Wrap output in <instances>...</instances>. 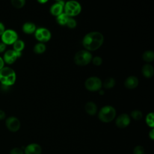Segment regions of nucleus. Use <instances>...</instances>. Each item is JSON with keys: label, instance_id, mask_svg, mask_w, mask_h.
<instances>
[{"label": "nucleus", "instance_id": "nucleus-1", "mask_svg": "<svg viewBox=\"0 0 154 154\" xmlns=\"http://www.w3.org/2000/svg\"><path fill=\"white\" fill-rule=\"evenodd\" d=\"M104 37L98 31H91L86 34L82 38V43L85 50L90 52L99 49L103 43Z\"/></svg>", "mask_w": 154, "mask_h": 154}, {"label": "nucleus", "instance_id": "nucleus-2", "mask_svg": "<svg viewBox=\"0 0 154 154\" xmlns=\"http://www.w3.org/2000/svg\"><path fill=\"white\" fill-rule=\"evenodd\" d=\"M16 80L15 71L10 67H4L0 70L1 84L10 87L13 85Z\"/></svg>", "mask_w": 154, "mask_h": 154}, {"label": "nucleus", "instance_id": "nucleus-3", "mask_svg": "<svg viewBox=\"0 0 154 154\" xmlns=\"http://www.w3.org/2000/svg\"><path fill=\"white\" fill-rule=\"evenodd\" d=\"M116 116V109L111 105L103 106L98 113L99 119L104 123H109L112 121Z\"/></svg>", "mask_w": 154, "mask_h": 154}, {"label": "nucleus", "instance_id": "nucleus-4", "mask_svg": "<svg viewBox=\"0 0 154 154\" xmlns=\"http://www.w3.org/2000/svg\"><path fill=\"white\" fill-rule=\"evenodd\" d=\"M93 56L91 52L87 50L83 49L78 51L73 58L75 63L79 66H85L91 62Z\"/></svg>", "mask_w": 154, "mask_h": 154}, {"label": "nucleus", "instance_id": "nucleus-5", "mask_svg": "<svg viewBox=\"0 0 154 154\" xmlns=\"http://www.w3.org/2000/svg\"><path fill=\"white\" fill-rule=\"evenodd\" d=\"M82 10L81 5L75 0H69L65 2L64 13L69 17H74L78 15Z\"/></svg>", "mask_w": 154, "mask_h": 154}, {"label": "nucleus", "instance_id": "nucleus-6", "mask_svg": "<svg viewBox=\"0 0 154 154\" xmlns=\"http://www.w3.org/2000/svg\"><path fill=\"white\" fill-rule=\"evenodd\" d=\"M84 85L85 88L90 91H97L101 89L102 82L97 76H91L85 80Z\"/></svg>", "mask_w": 154, "mask_h": 154}, {"label": "nucleus", "instance_id": "nucleus-7", "mask_svg": "<svg viewBox=\"0 0 154 154\" xmlns=\"http://www.w3.org/2000/svg\"><path fill=\"white\" fill-rule=\"evenodd\" d=\"M1 37L2 42L6 45H13L18 39V34L16 31L8 29L5 30Z\"/></svg>", "mask_w": 154, "mask_h": 154}, {"label": "nucleus", "instance_id": "nucleus-8", "mask_svg": "<svg viewBox=\"0 0 154 154\" xmlns=\"http://www.w3.org/2000/svg\"><path fill=\"white\" fill-rule=\"evenodd\" d=\"M34 34L35 38L40 43H46L51 38V31L44 27H40L36 29Z\"/></svg>", "mask_w": 154, "mask_h": 154}, {"label": "nucleus", "instance_id": "nucleus-9", "mask_svg": "<svg viewBox=\"0 0 154 154\" xmlns=\"http://www.w3.org/2000/svg\"><path fill=\"white\" fill-rule=\"evenodd\" d=\"M5 125L10 131L16 132L20 128V122L17 117H9L6 119Z\"/></svg>", "mask_w": 154, "mask_h": 154}, {"label": "nucleus", "instance_id": "nucleus-10", "mask_svg": "<svg viewBox=\"0 0 154 154\" xmlns=\"http://www.w3.org/2000/svg\"><path fill=\"white\" fill-rule=\"evenodd\" d=\"M131 123V119L128 114L123 113L120 114L116 120V126L121 129L125 128L129 125Z\"/></svg>", "mask_w": 154, "mask_h": 154}, {"label": "nucleus", "instance_id": "nucleus-11", "mask_svg": "<svg viewBox=\"0 0 154 154\" xmlns=\"http://www.w3.org/2000/svg\"><path fill=\"white\" fill-rule=\"evenodd\" d=\"M65 5V2L63 0L57 1L51 5L50 8V13L52 15L54 16H57L63 13L64 7Z\"/></svg>", "mask_w": 154, "mask_h": 154}, {"label": "nucleus", "instance_id": "nucleus-12", "mask_svg": "<svg viewBox=\"0 0 154 154\" xmlns=\"http://www.w3.org/2000/svg\"><path fill=\"white\" fill-rule=\"evenodd\" d=\"M2 58L4 63L8 64H12L16 61L17 58H18L17 56L16 52L14 50L10 49L5 52Z\"/></svg>", "mask_w": 154, "mask_h": 154}, {"label": "nucleus", "instance_id": "nucleus-13", "mask_svg": "<svg viewBox=\"0 0 154 154\" xmlns=\"http://www.w3.org/2000/svg\"><path fill=\"white\" fill-rule=\"evenodd\" d=\"M25 154H41L42 147L37 143H31L24 149Z\"/></svg>", "mask_w": 154, "mask_h": 154}, {"label": "nucleus", "instance_id": "nucleus-14", "mask_svg": "<svg viewBox=\"0 0 154 154\" xmlns=\"http://www.w3.org/2000/svg\"><path fill=\"white\" fill-rule=\"evenodd\" d=\"M139 84V81L137 77L135 76H128L124 82L125 87L128 89H134L137 87Z\"/></svg>", "mask_w": 154, "mask_h": 154}, {"label": "nucleus", "instance_id": "nucleus-15", "mask_svg": "<svg viewBox=\"0 0 154 154\" xmlns=\"http://www.w3.org/2000/svg\"><path fill=\"white\" fill-rule=\"evenodd\" d=\"M36 29L35 25L31 22H26L24 23L22 27V31L26 34H34Z\"/></svg>", "mask_w": 154, "mask_h": 154}, {"label": "nucleus", "instance_id": "nucleus-16", "mask_svg": "<svg viewBox=\"0 0 154 154\" xmlns=\"http://www.w3.org/2000/svg\"><path fill=\"white\" fill-rule=\"evenodd\" d=\"M141 72L144 77L147 78H150L152 77L154 74L153 67L151 64L147 63L143 66L141 69Z\"/></svg>", "mask_w": 154, "mask_h": 154}, {"label": "nucleus", "instance_id": "nucleus-17", "mask_svg": "<svg viewBox=\"0 0 154 154\" xmlns=\"http://www.w3.org/2000/svg\"><path fill=\"white\" fill-rule=\"evenodd\" d=\"M85 112L90 116H94L97 111V107L95 103L93 102L90 101L86 103L85 105Z\"/></svg>", "mask_w": 154, "mask_h": 154}, {"label": "nucleus", "instance_id": "nucleus-18", "mask_svg": "<svg viewBox=\"0 0 154 154\" xmlns=\"http://www.w3.org/2000/svg\"><path fill=\"white\" fill-rule=\"evenodd\" d=\"M142 59L146 63H151L154 60V52L152 50H147L142 54Z\"/></svg>", "mask_w": 154, "mask_h": 154}, {"label": "nucleus", "instance_id": "nucleus-19", "mask_svg": "<svg viewBox=\"0 0 154 154\" xmlns=\"http://www.w3.org/2000/svg\"><path fill=\"white\" fill-rule=\"evenodd\" d=\"M69 17V16H68L65 13L63 12L56 17V21L60 25L64 26L66 25Z\"/></svg>", "mask_w": 154, "mask_h": 154}, {"label": "nucleus", "instance_id": "nucleus-20", "mask_svg": "<svg viewBox=\"0 0 154 154\" xmlns=\"http://www.w3.org/2000/svg\"><path fill=\"white\" fill-rule=\"evenodd\" d=\"M46 49V45L43 43L40 42L35 44L33 48V51L36 54H42L45 52Z\"/></svg>", "mask_w": 154, "mask_h": 154}, {"label": "nucleus", "instance_id": "nucleus-21", "mask_svg": "<svg viewBox=\"0 0 154 154\" xmlns=\"http://www.w3.org/2000/svg\"><path fill=\"white\" fill-rule=\"evenodd\" d=\"M13 50L16 52H22L25 48V43L23 40L17 39L13 44Z\"/></svg>", "mask_w": 154, "mask_h": 154}, {"label": "nucleus", "instance_id": "nucleus-22", "mask_svg": "<svg viewBox=\"0 0 154 154\" xmlns=\"http://www.w3.org/2000/svg\"><path fill=\"white\" fill-rule=\"evenodd\" d=\"M102 85H103L104 88L106 89L112 88L116 85V80L113 78H108L105 80Z\"/></svg>", "mask_w": 154, "mask_h": 154}, {"label": "nucleus", "instance_id": "nucleus-23", "mask_svg": "<svg viewBox=\"0 0 154 154\" xmlns=\"http://www.w3.org/2000/svg\"><path fill=\"white\" fill-rule=\"evenodd\" d=\"M12 6L16 9H20L24 7L26 0H10Z\"/></svg>", "mask_w": 154, "mask_h": 154}, {"label": "nucleus", "instance_id": "nucleus-24", "mask_svg": "<svg viewBox=\"0 0 154 154\" xmlns=\"http://www.w3.org/2000/svg\"><path fill=\"white\" fill-rule=\"evenodd\" d=\"M131 116L135 120L138 121V120H140L142 119V117H143V113H142V112L141 111L138 110V109H135V110H133L131 112Z\"/></svg>", "mask_w": 154, "mask_h": 154}, {"label": "nucleus", "instance_id": "nucleus-25", "mask_svg": "<svg viewBox=\"0 0 154 154\" xmlns=\"http://www.w3.org/2000/svg\"><path fill=\"white\" fill-rule=\"evenodd\" d=\"M153 112H150L149 113L146 117V122L147 125L151 128L154 127V122H153Z\"/></svg>", "mask_w": 154, "mask_h": 154}, {"label": "nucleus", "instance_id": "nucleus-26", "mask_svg": "<svg viewBox=\"0 0 154 154\" xmlns=\"http://www.w3.org/2000/svg\"><path fill=\"white\" fill-rule=\"evenodd\" d=\"M76 25H77V22H76V20L75 19H73V17H69L68 19V20L67 22L66 26L70 29H73V28H76Z\"/></svg>", "mask_w": 154, "mask_h": 154}, {"label": "nucleus", "instance_id": "nucleus-27", "mask_svg": "<svg viewBox=\"0 0 154 154\" xmlns=\"http://www.w3.org/2000/svg\"><path fill=\"white\" fill-rule=\"evenodd\" d=\"M91 61L94 66H99L102 64V58L100 57L96 56V57L92 58Z\"/></svg>", "mask_w": 154, "mask_h": 154}, {"label": "nucleus", "instance_id": "nucleus-28", "mask_svg": "<svg viewBox=\"0 0 154 154\" xmlns=\"http://www.w3.org/2000/svg\"><path fill=\"white\" fill-rule=\"evenodd\" d=\"M134 154H145L144 148L141 146H137L133 150Z\"/></svg>", "mask_w": 154, "mask_h": 154}, {"label": "nucleus", "instance_id": "nucleus-29", "mask_svg": "<svg viewBox=\"0 0 154 154\" xmlns=\"http://www.w3.org/2000/svg\"><path fill=\"white\" fill-rule=\"evenodd\" d=\"M10 154H23V151L19 147H14L10 151Z\"/></svg>", "mask_w": 154, "mask_h": 154}, {"label": "nucleus", "instance_id": "nucleus-30", "mask_svg": "<svg viewBox=\"0 0 154 154\" xmlns=\"http://www.w3.org/2000/svg\"><path fill=\"white\" fill-rule=\"evenodd\" d=\"M7 48V45L4 44L3 42H0V54L4 52L5 51Z\"/></svg>", "mask_w": 154, "mask_h": 154}, {"label": "nucleus", "instance_id": "nucleus-31", "mask_svg": "<svg viewBox=\"0 0 154 154\" xmlns=\"http://www.w3.org/2000/svg\"><path fill=\"white\" fill-rule=\"evenodd\" d=\"M5 30V25L4 24L0 22V36H1V35L4 33V32Z\"/></svg>", "mask_w": 154, "mask_h": 154}, {"label": "nucleus", "instance_id": "nucleus-32", "mask_svg": "<svg viewBox=\"0 0 154 154\" xmlns=\"http://www.w3.org/2000/svg\"><path fill=\"white\" fill-rule=\"evenodd\" d=\"M5 117V112L3 110L0 109V120H2L3 119H4Z\"/></svg>", "mask_w": 154, "mask_h": 154}, {"label": "nucleus", "instance_id": "nucleus-33", "mask_svg": "<svg viewBox=\"0 0 154 154\" xmlns=\"http://www.w3.org/2000/svg\"><path fill=\"white\" fill-rule=\"evenodd\" d=\"M149 137L150 138V139L152 140H153L154 138V129H153V128H152L150 130V131L149 133Z\"/></svg>", "mask_w": 154, "mask_h": 154}, {"label": "nucleus", "instance_id": "nucleus-34", "mask_svg": "<svg viewBox=\"0 0 154 154\" xmlns=\"http://www.w3.org/2000/svg\"><path fill=\"white\" fill-rule=\"evenodd\" d=\"M4 64L5 63L3 60V58L1 57H0V70H1L4 67Z\"/></svg>", "mask_w": 154, "mask_h": 154}, {"label": "nucleus", "instance_id": "nucleus-35", "mask_svg": "<svg viewBox=\"0 0 154 154\" xmlns=\"http://www.w3.org/2000/svg\"><path fill=\"white\" fill-rule=\"evenodd\" d=\"M37 1L40 4H45L48 1V0H37Z\"/></svg>", "mask_w": 154, "mask_h": 154}, {"label": "nucleus", "instance_id": "nucleus-36", "mask_svg": "<svg viewBox=\"0 0 154 154\" xmlns=\"http://www.w3.org/2000/svg\"><path fill=\"white\" fill-rule=\"evenodd\" d=\"M99 94H104V91L102 90H99Z\"/></svg>", "mask_w": 154, "mask_h": 154}, {"label": "nucleus", "instance_id": "nucleus-37", "mask_svg": "<svg viewBox=\"0 0 154 154\" xmlns=\"http://www.w3.org/2000/svg\"><path fill=\"white\" fill-rule=\"evenodd\" d=\"M56 1H61V0H56Z\"/></svg>", "mask_w": 154, "mask_h": 154}]
</instances>
